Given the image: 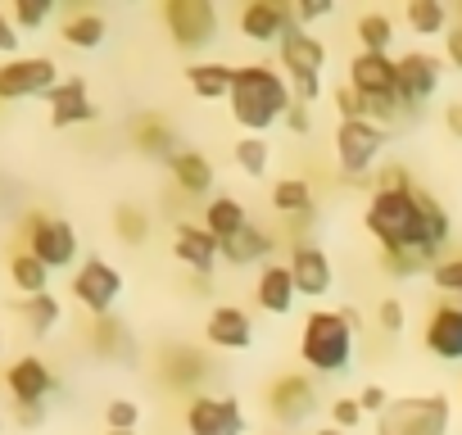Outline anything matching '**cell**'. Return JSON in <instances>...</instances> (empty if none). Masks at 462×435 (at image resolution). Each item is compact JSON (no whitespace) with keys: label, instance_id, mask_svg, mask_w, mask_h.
Listing matches in <instances>:
<instances>
[{"label":"cell","instance_id":"f6af8a7d","mask_svg":"<svg viewBox=\"0 0 462 435\" xmlns=\"http://www.w3.org/2000/svg\"><path fill=\"white\" fill-rule=\"evenodd\" d=\"M354 399H358L363 417H367V412H372V417H381V412L390 408V390H385V385H376V381H372V385H363V390H358Z\"/></svg>","mask_w":462,"mask_h":435},{"label":"cell","instance_id":"e0dca14e","mask_svg":"<svg viewBox=\"0 0 462 435\" xmlns=\"http://www.w3.org/2000/svg\"><path fill=\"white\" fill-rule=\"evenodd\" d=\"M282 69H286V78H322L327 73V42L322 37H313L309 28H291L282 42Z\"/></svg>","mask_w":462,"mask_h":435},{"label":"cell","instance_id":"83f0119b","mask_svg":"<svg viewBox=\"0 0 462 435\" xmlns=\"http://www.w3.org/2000/svg\"><path fill=\"white\" fill-rule=\"evenodd\" d=\"M231 78H236V69L222 64V60H195L186 69V87L199 100H226L231 96Z\"/></svg>","mask_w":462,"mask_h":435},{"label":"cell","instance_id":"f35d334b","mask_svg":"<svg viewBox=\"0 0 462 435\" xmlns=\"http://www.w3.org/2000/svg\"><path fill=\"white\" fill-rule=\"evenodd\" d=\"M430 282L444 300H457L462 304V255H444L435 268H430Z\"/></svg>","mask_w":462,"mask_h":435},{"label":"cell","instance_id":"bcb514c9","mask_svg":"<svg viewBox=\"0 0 462 435\" xmlns=\"http://www.w3.org/2000/svg\"><path fill=\"white\" fill-rule=\"evenodd\" d=\"M336 5L331 0H300V5H291V19H295V28H309L313 19H327Z\"/></svg>","mask_w":462,"mask_h":435},{"label":"cell","instance_id":"3957f363","mask_svg":"<svg viewBox=\"0 0 462 435\" xmlns=\"http://www.w3.org/2000/svg\"><path fill=\"white\" fill-rule=\"evenodd\" d=\"M363 318L358 309H313L300 327V358L318 376H340L354 363Z\"/></svg>","mask_w":462,"mask_h":435},{"label":"cell","instance_id":"d6a6232c","mask_svg":"<svg viewBox=\"0 0 462 435\" xmlns=\"http://www.w3.org/2000/svg\"><path fill=\"white\" fill-rule=\"evenodd\" d=\"M19 318H23V327L32 331V336H51L60 322H64V304L46 291V295H28V300H19Z\"/></svg>","mask_w":462,"mask_h":435},{"label":"cell","instance_id":"4fadbf2b","mask_svg":"<svg viewBox=\"0 0 462 435\" xmlns=\"http://www.w3.org/2000/svg\"><path fill=\"white\" fill-rule=\"evenodd\" d=\"M286 268H291L295 291H300L304 300H322V295H331V286H336L331 255H327L322 245H313V241H304V245L286 250Z\"/></svg>","mask_w":462,"mask_h":435},{"label":"cell","instance_id":"60d3db41","mask_svg":"<svg viewBox=\"0 0 462 435\" xmlns=\"http://www.w3.org/2000/svg\"><path fill=\"white\" fill-rule=\"evenodd\" d=\"M105 426L109 430H136L141 426V403L136 399H109L105 403Z\"/></svg>","mask_w":462,"mask_h":435},{"label":"cell","instance_id":"d590c367","mask_svg":"<svg viewBox=\"0 0 462 435\" xmlns=\"http://www.w3.org/2000/svg\"><path fill=\"white\" fill-rule=\"evenodd\" d=\"M150 213L141 208V204H132V199H123L118 208H114V236L123 241V245H145L150 241Z\"/></svg>","mask_w":462,"mask_h":435},{"label":"cell","instance_id":"ac0fdd59","mask_svg":"<svg viewBox=\"0 0 462 435\" xmlns=\"http://www.w3.org/2000/svg\"><path fill=\"white\" fill-rule=\"evenodd\" d=\"M345 87H354V96H399V64H394V55H367V51H358L349 60Z\"/></svg>","mask_w":462,"mask_h":435},{"label":"cell","instance_id":"8fae6325","mask_svg":"<svg viewBox=\"0 0 462 435\" xmlns=\"http://www.w3.org/2000/svg\"><path fill=\"white\" fill-rule=\"evenodd\" d=\"M263 408H268V417L282 421V426L309 421L313 408H318V385H313V376H309V372H282V376H273L268 390H263Z\"/></svg>","mask_w":462,"mask_h":435},{"label":"cell","instance_id":"db71d44e","mask_svg":"<svg viewBox=\"0 0 462 435\" xmlns=\"http://www.w3.org/2000/svg\"><path fill=\"white\" fill-rule=\"evenodd\" d=\"M318 435H345V430H336V426H331V421H327V426H322V430H318Z\"/></svg>","mask_w":462,"mask_h":435},{"label":"cell","instance_id":"ffe728a7","mask_svg":"<svg viewBox=\"0 0 462 435\" xmlns=\"http://www.w3.org/2000/svg\"><path fill=\"white\" fill-rule=\"evenodd\" d=\"M172 255H177V264L190 268L195 277H213V268H217V259H222L217 236H208L204 223H177V232H172Z\"/></svg>","mask_w":462,"mask_h":435},{"label":"cell","instance_id":"b9f144b4","mask_svg":"<svg viewBox=\"0 0 462 435\" xmlns=\"http://www.w3.org/2000/svg\"><path fill=\"white\" fill-rule=\"evenodd\" d=\"M403 327H408V309H403V300L385 295V300L376 304V331H381V336H399Z\"/></svg>","mask_w":462,"mask_h":435},{"label":"cell","instance_id":"8992f818","mask_svg":"<svg viewBox=\"0 0 462 435\" xmlns=\"http://www.w3.org/2000/svg\"><path fill=\"white\" fill-rule=\"evenodd\" d=\"M385 145H390V132L376 123H363V118L336 123V163L345 177H367L381 163Z\"/></svg>","mask_w":462,"mask_h":435},{"label":"cell","instance_id":"ee69618b","mask_svg":"<svg viewBox=\"0 0 462 435\" xmlns=\"http://www.w3.org/2000/svg\"><path fill=\"white\" fill-rule=\"evenodd\" d=\"M372 186H376V190H408V186H417V181H412V172H408L403 163H385Z\"/></svg>","mask_w":462,"mask_h":435},{"label":"cell","instance_id":"816d5d0a","mask_svg":"<svg viewBox=\"0 0 462 435\" xmlns=\"http://www.w3.org/2000/svg\"><path fill=\"white\" fill-rule=\"evenodd\" d=\"M14 421L19 426H42L46 421V403H14Z\"/></svg>","mask_w":462,"mask_h":435},{"label":"cell","instance_id":"c3c4849f","mask_svg":"<svg viewBox=\"0 0 462 435\" xmlns=\"http://www.w3.org/2000/svg\"><path fill=\"white\" fill-rule=\"evenodd\" d=\"M14 51H19V28H14V19L5 10H0V55L14 60Z\"/></svg>","mask_w":462,"mask_h":435},{"label":"cell","instance_id":"cb8c5ba5","mask_svg":"<svg viewBox=\"0 0 462 435\" xmlns=\"http://www.w3.org/2000/svg\"><path fill=\"white\" fill-rule=\"evenodd\" d=\"M127 136H132L136 154H145V159H163V163H168V159L177 154V127H172V118H163L159 109L136 114L132 127H127Z\"/></svg>","mask_w":462,"mask_h":435},{"label":"cell","instance_id":"9a60e30c","mask_svg":"<svg viewBox=\"0 0 462 435\" xmlns=\"http://www.w3.org/2000/svg\"><path fill=\"white\" fill-rule=\"evenodd\" d=\"M421 345H426L439 363H462V304H457V300H439V304L426 313Z\"/></svg>","mask_w":462,"mask_h":435},{"label":"cell","instance_id":"11a10c76","mask_svg":"<svg viewBox=\"0 0 462 435\" xmlns=\"http://www.w3.org/2000/svg\"><path fill=\"white\" fill-rule=\"evenodd\" d=\"M105 435H136V430H105Z\"/></svg>","mask_w":462,"mask_h":435},{"label":"cell","instance_id":"7dc6e473","mask_svg":"<svg viewBox=\"0 0 462 435\" xmlns=\"http://www.w3.org/2000/svg\"><path fill=\"white\" fill-rule=\"evenodd\" d=\"M282 127H286L291 136H309V132H313V109H309V105H291L286 118H282Z\"/></svg>","mask_w":462,"mask_h":435},{"label":"cell","instance_id":"2e32d148","mask_svg":"<svg viewBox=\"0 0 462 435\" xmlns=\"http://www.w3.org/2000/svg\"><path fill=\"white\" fill-rule=\"evenodd\" d=\"M236 28H241L245 42L273 46V42H282V37L295 28V19H291V5H286V0H250V5L236 14Z\"/></svg>","mask_w":462,"mask_h":435},{"label":"cell","instance_id":"f1b7e54d","mask_svg":"<svg viewBox=\"0 0 462 435\" xmlns=\"http://www.w3.org/2000/svg\"><path fill=\"white\" fill-rule=\"evenodd\" d=\"M199 218H204V232L217 236V241H226L231 232H241L250 223V213H245V204L236 195H208V204H204Z\"/></svg>","mask_w":462,"mask_h":435},{"label":"cell","instance_id":"30bf717a","mask_svg":"<svg viewBox=\"0 0 462 435\" xmlns=\"http://www.w3.org/2000/svg\"><path fill=\"white\" fill-rule=\"evenodd\" d=\"M69 291H73V300H78L91 318H109L114 304H118V295H123V273H118L114 264H105V259H82V264L73 268Z\"/></svg>","mask_w":462,"mask_h":435},{"label":"cell","instance_id":"6da1fadb","mask_svg":"<svg viewBox=\"0 0 462 435\" xmlns=\"http://www.w3.org/2000/svg\"><path fill=\"white\" fill-rule=\"evenodd\" d=\"M363 227L381 250H408V255H421L426 264H439L453 241V218L426 186L372 190Z\"/></svg>","mask_w":462,"mask_h":435},{"label":"cell","instance_id":"44dd1931","mask_svg":"<svg viewBox=\"0 0 462 435\" xmlns=\"http://www.w3.org/2000/svg\"><path fill=\"white\" fill-rule=\"evenodd\" d=\"M204 340L213 349H226V354H236V349H250L254 345V318L236 304H217L204 322Z\"/></svg>","mask_w":462,"mask_h":435},{"label":"cell","instance_id":"4dcf8cb0","mask_svg":"<svg viewBox=\"0 0 462 435\" xmlns=\"http://www.w3.org/2000/svg\"><path fill=\"white\" fill-rule=\"evenodd\" d=\"M273 208L282 218H313L318 213V199H313V186L304 177H282L273 181Z\"/></svg>","mask_w":462,"mask_h":435},{"label":"cell","instance_id":"74e56055","mask_svg":"<svg viewBox=\"0 0 462 435\" xmlns=\"http://www.w3.org/2000/svg\"><path fill=\"white\" fill-rule=\"evenodd\" d=\"M376 264H381V273L394 277V282H408V277H421V273L435 268V264H426L421 255H408V250H381Z\"/></svg>","mask_w":462,"mask_h":435},{"label":"cell","instance_id":"9f6ffc18","mask_svg":"<svg viewBox=\"0 0 462 435\" xmlns=\"http://www.w3.org/2000/svg\"><path fill=\"white\" fill-rule=\"evenodd\" d=\"M0 349H5V336H0Z\"/></svg>","mask_w":462,"mask_h":435},{"label":"cell","instance_id":"7bdbcfd3","mask_svg":"<svg viewBox=\"0 0 462 435\" xmlns=\"http://www.w3.org/2000/svg\"><path fill=\"white\" fill-rule=\"evenodd\" d=\"M358 421H363V408H358V399L354 394H345V399H331V426L336 430H358Z\"/></svg>","mask_w":462,"mask_h":435},{"label":"cell","instance_id":"681fc988","mask_svg":"<svg viewBox=\"0 0 462 435\" xmlns=\"http://www.w3.org/2000/svg\"><path fill=\"white\" fill-rule=\"evenodd\" d=\"M444 64H453L462 73V23L444 32Z\"/></svg>","mask_w":462,"mask_h":435},{"label":"cell","instance_id":"277c9868","mask_svg":"<svg viewBox=\"0 0 462 435\" xmlns=\"http://www.w3.org/2000/svg\"><path fill=\"white\" fill-rule=\"evenodd\" d=\"M448 417L444 394H403L376 417V435H448Z\"/></svg>","mask_w":462,"mask_h":435},{"label":"cell","instance_id":"836d02e7","mask_svg":"<svg viewBox=\"0 0 462 435\" xmlns=\"http://www.w3.org/2000/svg\"><path fill=\"white\" fill-rule=\"evenodd\" d=\"M10 282H14V291H23V300L28 295H46L51 291V268L42 259H32L28 250H14L10 255Z\"/></svg>","mask_w":462,"mask_h":435},{"label":"cell","instance_id":"8d00e7d4","mask_svg":"<svg viewBox=\"0 0 462 435\" xmlns=\"http://www.w3.org/2000/svg\"><path fill=\"white\" fill-rule=\"evenodd\" d=\"M231 159H236V168L245 177H268V163H273V145L263 136H241L236 145H231Z\"/></svg>","mask_w":462,"mask_h":435},{"label":"cell","instance_id":"f907efd6","mask_svg":"<svg viewBox=\"0 0 462 435\" xmlns=\"http://www.w3.org/2000/svg\"><path fill=\"white\" fill-rule=\"evenodd\" d=\"M336 114H340V123L358 118V96H354V87H336Z\"/></svg>","mask_w":462,"mask_h":435},{"label":"cell","instance_id":"1f68e13d","mask_svg":"<svg viewBox=\"0 0 462 435\" xmlns=\"http://www.w3.org/2000/svg\"><path fill=\"white\" fill-rule=\"evenodd\" d=\"M354 37H358V46L367 55H390V46H394V19L381 14V10H367V14L354 19Z\"/></svg>","mask_w":462,"mask_h":435},{"label":"cell","instance_id":"7a4b0ae2","mask_svg":"<svg viewBox=\"0 0 462 435\" xmlns=\"http://www.w3.org/2000/svg\"><path fill=\"white\" fill-rule=\"evenodd\" d=\"M231 118H236L250 136H263L268 127H277L286 118V109L295 105L291 82L273 69V64H241L231 78Z\"/></svg>","mask_w":462,"mask_h":435},{"label":"cell","instance_id":"d4e9b609","mask_svg":"<svg viewBox=\"0 0 462 435\" xmlns=\"http://www.w3.org/2000/svg\"><path fill=\"white\" fill-rule=\"evenodd\" d=\"M295 300H300V291H295V277H291L286 259L263 264L259 268V282H254V304L263 313H273V318H286L295 309Z\"/></svg>","mask_w":462,"mask_h":435},{"label":"cell","instance_id":"5bb4252c","mask_svg":"<svg viewBox=\"0 0 462 435\" xmlns=\"http://www.w3.org/2000/svg\"><path fill=\"white\" fill-rule=\"evenodd\" d=\"M213 376V358L195 345H168L159 354V381L181 390V394H199V385Z\"/></svg>","mask_w":462,"mask_h":435},{"label":"cell","instance_id":"f546056e","mask_svg":"<svg viewBox=\"0 0 462 435\" xmlns=\"http://www.w3.org/2000/svg\"><path fill=\"white\" fill-rule=\"evenodd\" d=\"M91 349L100 354V358H132L136 354V345H132V331H127V322H118L114 313L109 318H91Z\"/></svg>","mask_w":462,"mask_h":435},{"label":"cell","instance_id":"603a6c76","mask_svg":"<svg viewBox=\"0 0 462 435\" xmlns=\"http://www.w3.org/2000/svg\"><path fill=\"white\" fill-rule=\"evenodd\" d=\"M217 250H222V259L231 264V268H250V264H273L268 255H277V232H268V227H259L254 218L241 227V232H231L226 241H217Z\"/></svg>","mask_w":462,"mask_h":435},{"label":"cell","instance_id":"d6986e66","mask_svg":"<svg viewBox=\"0 0 462 435\" xmlns=\"http://www.w3.org/2000/svg\"><path fill=\"white\" fill-rule=\"evenodd\" d=\"M55 372L46 367V358L37 354H23L5 367V390H10V403H46V394L55 390Z\"/></svg>","mask_w":462,"mask_h":435},{"label":"cell","instance_id":"ba28073f","mask_svg":"<svg viewBox=\"0 0 462 435\" xmlns=\"http://www.w3.org/2000/svg\"><path fill=\"white\" fill-rule=\"evenodd\" d=\"M172 46L181 51H199L217 37V5L213 0H163V10H159Z\"/></svg>","mask_w":462,"mask_h":435},{"label":"cell","instance_id":"52a82bcc","mask_svg":"<svg viewBox=\"0 0 462 435\" xmlns=\"http://www.w3.org/2000/svg\"><path fill=\"white\" fill-rule=\"evenodd\" d=\"M60 87V64L51 55H14L0 64V105L37 100Z\"/></svg>","mask_w":462,"mask_h":435},{"label":"cell","instance_id":"ab89813d","mask_svg":"<svg viewBox=\"0 0 462 435\" xmlns=\"http://www.w3.org/2000/svg\"><path fill=\"white\" fill-rule=\"evenodd\" d=\"M55 14V5L51 0H19V5L10 10V19H14V28L19 32H37V28H46V19Z\"/></svg>","mask_w":462,"mask_h":435},{"label":"cell","instance_id":"484cf974","mask_svg":"<svg viewBox=\"0 0 462 435\" xmlns=\"http://www.w3.org/2000/svg\"><path fill=\"white\" fill-rule=\"evenodd\" d=\"M168 172H172V186L181 195H190V199H204L213 190V181H217V168H213V159L204 150H177L168 159Z\"/></svg>","mask_w":462,"mask_h":435},{"label":"cell","instance_id":"5b68a950","mask_svg":"<svg viewBox=\"0 0 462 435\" xmlns=\"http://www.w3.org/2000/svg\"><path fill=\"white\" fill-rule=\"evenodd\" d=\"M23 236H28V245H23V250H28L32 259H42L51 273L73 268V264H78V255H82V241H78L73 223H69V218H55V213H28Z\"/></svg>","mask_w":462,"mask_h":435},{"label":"cell","instance_id":"e575fe53","mask_svg":"<svg viewBox=\"0 0 462 435\" xmlns=\"http://www.w3.org/2000/svg\"><path fill=\"white\" fill-rule=\"evenodd\" d=\"M408 28L417 37H439L448 32V10H444V0H408V10H403Z\"/></svg>","mask_w":462,"mask_h":435},{"label":"cell","instance_id":"4316f807","mask_svg":"<svg viewBox=\"0 0 462 435\" xmlns=\"http://www.w3.org/2000/svg\"><path fill=\"white\" fill-rule=\"evenodd\" d=\"M109 37V23L100 10H69L64 23H60V42L73 46V51H100Z\"/></svg>","mask_w":462,"mask_h":435},{"label":"cell","instance_id":"7402d4cb","mask_svg":"<svg viewBox=\"0 0 462 435\" xmlns=\"http://www.w3.org/2000/svg\"><path fill=\"white\" fill-rule=\"evenodd\" d=\"M46 105H51V127H82V123H96L100 118V109H96V100H91V91H87L82 78H64L46 96Z\"/></svg>","mask_w":462,"mask_h":435},{"label":"cell","instance_id":"7c38bea8","mask_svg":"<svg viewBox=\"0 0 462 435\" xmlns=\"http://www.w3.org/2000/svg\"><path fill=\"white\" fill-rule=\"evenodd\" d=\"M394 64H399V100L417 114V105H426V100L439 91V82H444V60L430 55V51H408V55H399Z\"/></svg>","mask_w":462,"mask_h":435},{"label":"cell","instance_id":"f5cc1de1","mask_svg":"<svg viewBox=\"0 0 462 435\" xmlns=\"http://www.w3.org/2000/svg\"><path fill=\"white\" fill-rule=\"evenodd\" d=\"M444 132H448L453 141H462V100H448V105H444Z\"/></svg>","mask_w":462,"mask_h":435},{"label":"cell","instance_id":"9c48e42d","mask_svg":"<svg viewBox=\"0 0 462 435\" xmlns=\"http://www.w3.org/2000/svg\"><path fill=\"white\" fill-rule=\"evenodd\" d=\"M186 435H245V408L236 394H190L186 399Z\"/></svg>","mask_w":462,"mask_h":435}]
</instances>
